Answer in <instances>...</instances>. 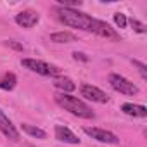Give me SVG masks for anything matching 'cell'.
<instances>
[{
    "label": "cell",
    "mask_w": 147,
    "mask_h": 147,
    "mask_svg": "<svg viewBox=\"0 0 147 147\" xmlns=\"http://www.w3.org/2000/svg\"><path fill=\"white\" fill-rule=\"evenodd\" d=\"M55 14H57L59 21L64 23L66 26L78 28V30H83V31H90V33H95V35L102 36V38L119 40V35L107 23H104L100 19H94V18H90L85 12H80L76 9H69V7L57 5L55 7Z\"/></svg>",
    "instance_id": "6da1fadb"
},
{
    "label": "cell",
    "mask_w": 147,
    "mask_h": 147,
    "mask_svg": "<svg viewBox=\"0 0 147 147\" xmlns=\"http://www.w3.org/2000/svg\"><path fill=\"white\" fill-rule=\"evenodd\" d=\"M54 100H55V104L57 106H61L64 111H69L71 114H75V116H78V118H83V119H92L95 114H94V111H92V107L87 104V102H83L82 99H78V97H73L71 94H55L54 95Z\"/></svg>",
    "instance_id": "7a4b0ae2"
},
{
    "label": "cell",
    "mask_w": 147,
    "mask_h": 147,
    "mask_svg": "<svg viewBox=\"0 0 147 147\" xmlns=\"http://www.w3.org/2000/svg\"><path fill=\"white\" fill-rule=\"evenodd\" d=\"M21 64H23L26 69L36 73V75H42V76H50V78L62 76L61 67H57V66H54V64H50V62H45V61H38V59L26 57V59L21 61Z\"/></svg>",
    "instance_id": "3957f363"
},
{
    "label": "cell",
    "mask_w": 147,
    "mask_h": 147,
    "mask_svg": "<svg viewBox=\"0 0 147 147\" xmlns=\"http://www.w3.org/2000/svg\"><path fill=\"white\" fill-rule=\"evenodd\" d=\"M109 85L123 95H137L138 94V87L135 83H131L130 80H126L125 76L118 75V73H111L109 75Z\"/></svg>",
    "instance_id": "277c9868"
},
{
    "label": "cell",
    "mask_w": 147,
    "mask_h": 147,
    "mask_svg": "<svg viewBox=\"0 0 147 147\" xmlns=\"http://www.w3.org/2000/svg\"><path fill=\"white\" fill-rule=\"evenodd\" d=\"M83 131L87 135H90L92 138H95L97 142H102V144H118L119 138L109 131V130H104V128H97V126H85Z\"/></svg>",
    "instance_id": "5b68a950"
},
{
    "label": "cell",
    "mask_w": 147,
    "mask_h": 147,
    "mask_svg": "<svg viewBox=\"0 0 147 147\" xmlns=\"http://www.w3.org/2000/svg\"><path fill=\"white\" fill-rule=\"evenodd\" d=\"M80 92H82V97L92 100V102H99V104H106L109 102V95L106 92H102L100 88L94 87V85H88V83H83L80 87Z\"/></svg>",
    "instance_id": "8992f818"
},
{
    "label": "cell",
    "mask_w": 147,
    "mask_h": 147,
    "mask_svg": "<svg viewBox=\"0 0 147 147\" xmlns=\"http://www.w3.org/2000/svg\"><path fill=\"white\" fill-rule=\"evenodd\" d=\"M38 21H40L38 12H36V11H31V9L21 11L19 14H16V23H18L21 28H33Z\"/></svg>",
    "instance_id": "52a82bcc"
},
{
    "label": "cell",
    "mask_w": 147,
    "mask_h": 147,
    "mask_svg": "<svg viewBox=\"0 0 147 147\" xmlns=\"http://www.w3.org/2000/svg\"><path fill=\"white\" fill-rule=\"evenodd\" d=\"M0 131H2L9 140H12V142L19 140V131L16 130V126L12 125V121L4 114V111H0Z\"/></svg>",
    "instance_id": "ba28073f"
},
{
    "label": "cell",
    "mask_w": 147,
    "mask_h": 147,
    "mask_svg": "<svg viewBox=\"0 0 147 147\" xmlns=\"http://www.w3.org/2000/svg\"><path fill=\"white\" fill-rule=\"evenodd\" d=\"M54 131H55V138L61 140V142H64V144H73V145L80 144V138L73 133L67 126H64V125H57Z\"/></svg>",
    "instance_id": "9c48e42d"
},
{
    "label": "cell",
    "mask_w": 147,
    "mask_h": 147,
    "mask_svg": "<svg viewBox=\"0 0 147 147\" xmlns=\"http://www.w3.org/2000/svg\"><path fill=\"white\" fill-rule=\"evenodd\" d=\"M121 111L126 116H133V118H145L147 116V107L140 106V104H133V102H125L121 106Z\"/></svg>",
    "instance_id": "30bf717a"
},
{
    "label": "cell",
    "mask_w": 147,
    "mask_h": 147,
    "mask_svg": "<svg viewBox=\"0 0 147 147\" xmlns=\"http://www.w3.org/2000/svg\"><path fill=\"white\" fill-rule=\"evenodd\" d=\"M54 87L57 90H61V94H71L73 90L76 88L75 82H73L71 78H67V76H57V78H54Z\"/></svg>",
    "instance_id": "8fae6325"
},
{
    "label": "cell",
    "mask_w": 147,
    "mask_h": 147,
    "mask_svg": "<svg viewBox=\"0 0 147 147\" xmlns=\"http://www.w3.org/2000/svg\"><path fill=\"white\" fill-rule=\"evenodd\" d=\"M50 42H54V43H71V42H76V36L69 31H57V33L50 35Z\"/></svg>",
    "instance_id": "7c38bea8"
},
{
    "label": "cell",
    "mask_w": 147,
    "mask_h": 147,
    "mask_svg": "<svg viewBox=\"0 0 147 147\" xmlns=\"http://www.w3.org/2000/svg\"><path fill=\"white\" fill-rule=\"evenodd\" d=\"M16 85H18V78H16L14 73H5V75L0 78V88L2 90H7V92L14 90Z\"/></svg>",
    "instance_id": "4fadbf2b"
},
{
    "label": "cell",
    "mask_w": 147,
    "mask_h": 147,
    "mask_svg": "<svg viewBox=\"0 0 147 147\" xmlns=\"http://www.w3.org/2000/svg\"><path fill=\"white\" fill-rule=\"evenodd\" d=\"M21 128H23V131H26L28 135H31V137H35V138H45V137H47V133H45L42 128H38V126H33V125L23 123Z\"/></svg>",
    "instance_id": "5bb4252c"
},
{
    "label": "cell",
    "mask_w": 147,
    "mask_h": 147,
    "mask_svg": "<svg viewBox=\"0 0 147 147\" xmlns=\"http://www.w3.org/2000/svg\"><path fill=\"white\" fill-rule=\"evenodd\" d=\"M114 23H116L118 28H126L128 19H126V16H125L123 12H116V14H114Z\"/></svg>",
    "instance_id": "9a60e30c"
},
{
    "label": "cell",
    "mask_w": 147,
    "mask_h": 147,
    "mask_svg": "<svg viewBox=\"0 0 147 147\" xmlns=\"http://www.w3.org/2000/svg\"><path fill=\"white\" fill-rule=\"evenodd\" d=\"M131 64L138 69V73H140V76L145 80L147 78V66L144 64V62H140V61H137V59H131Z\"/></svg>",
    "instance_id": "2e32d148"
},
{
    "label": "cell",
    "mask_w": 147,
    "mask_h": 147,
    "mask_svg": "<svg viewBox=\"0 0 147 147\" xmlns=\"http://www.w3.org/2000/svg\"><path fill=\"white\" fill-rule=\"evenodd\" d=\"M130 24H131V28L137 31V33H145L147 30H145V24H142L140 21H137V19H130Z\"/></svg>",
    "instance_id": "e0dca14e"
},
{
    "label": "cell",
    "mask_w": 147,
    "mask_h": 147,
    "mask_svg": "<svg viewBox=\"0 0 147 147\" xmlns=\"http://www.w3.org/2000/svg\"><path fill=\"white\" fill-rule=\"evenodd\" d=\"M5 45H7V47H12L14 50H19V52H23V50H24V47H23L21 43H18L16 40H7V42H5Z\"/></svg>",
    "instance_id": "ac0fdd59"
},
{
    "label": "cell",
    "mask_w": 147,
    "mask_h": 147,
    "mask_svg": "<svg viewBox=\"0 0 147 147\" xmlns=\"http://www.w3.org/2000/svg\"><path fill=\"white\" fill-rule=\"evenodd\" d=\"M73 59H76V61H83V62H87V61H88V57H87L85 54H82V52H73Z\"/></svg>",
    "instance_id": "d6986e66"
}]
</instances>
